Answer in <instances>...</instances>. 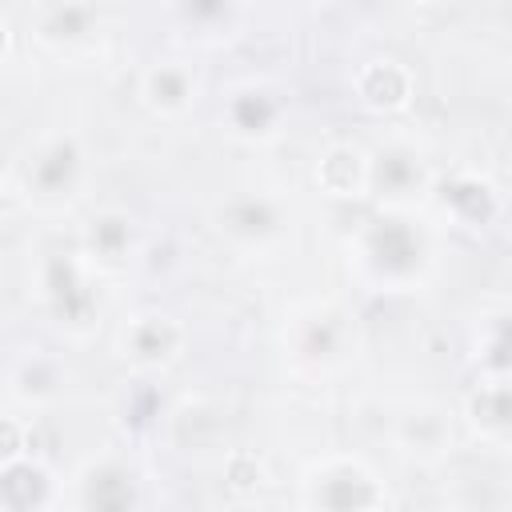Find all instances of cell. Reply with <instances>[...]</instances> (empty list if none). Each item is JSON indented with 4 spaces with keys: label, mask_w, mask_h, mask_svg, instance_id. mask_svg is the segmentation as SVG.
<instances>
[{
    "label": "cell",
    "mask_w": 512,
    "mask_h": 512,
    "mask_svg": "<svg viewBox=\"0 0 512 512\" xmlns=\"http://www.w3.org/2000/svg\"><path fill=\"white\" fill-rule=\"evenodd\" d=\"M360 240H364V260L384 280H404L424 260V236L404 216H376Z\"/></svg>",
    "instance_id": "1"
},
{
    "label": "cell",
    "mask_w": 512,
    "mask_h": 512,
    "mask_svg": "<svg viewBox=\"0 0 512 512\" xmlns=\"http://www.w3.org/2000/svg\"><path fill=\"white\" fill-rule=\"evenodd\" d=\"M372 504H380V488L360 464H332L312 480L316 512H364Z\"/></svg>",
    "instance_id": "2"
},
{
    "label": "cell",
    "mask_w": 512,
    "mask_h": 512,
    "mask_svg": "<svg viewBox=\"0 0 512 512\" xmlns=\"http://www.w3.org/2000/svg\"><path fill=\"white\" fill-rule=\"evenodd\" d=\"M44 288H48V300H52V308H56V316L64 324H76L80 328V324L92 320L96 292L88 288L76 256H68V252L48 256V264H44Z\"/></svg>",
    "instance_id": "3"
},
{
    "label": "cell",
    "mask_w": 512,
    "mask_h": 512,
    "mask_svg": "<svg viewBox=\"0 0 512 512\" xmlns=\"http://www.w3.org/2000/svg\"><path fill=\"white\" fill-rule=\"evenodd\" d=\"M52 500V476L44 460H12L0 468V508L4 512H40Z\"/></svg>",
    "instance_id": "4"
},
{
    "label": "cell",
    "mask_w": 512,
    "mask_h": 512,
    "mask_svg": "<svg viewBox=\"0 0 512 512\" xmlns=\"http://www.w3.org/2000/svg\"><path fill=\"white\" fill-rule=\"evenodd\" d=\"M356 92H360V100H364L368 108H376V112H396V108H404L408 96H412V72H408L400 60H392V56L368 60V64L356 72Z\"/></svg>",
    "instance_id": "5"
},
{
    "label": "cell",
    "mask_w": 512,
    "mask_h": 512,
    "mask_svg": "<svg viewBox=\"0 0 512 512\" xmlns=\"http://www.w3.org/2000/svg\"><path fill=\"white\" fill-rule=\"evenodd\" d=\"M180 340H184V332H180V324H176L172 316L148 312V316L132 320L128 336H124V348H128V356H132L136 364H164V360L176 356Z\"/></svg>",
    "instance_id": "6"
},
{
    "label": "cell",
    "mask_w": 512,
    "mask_h": 512,
    "mask_svg": "<svg viewBox=\"0 0 512 512\" xmlns=\"http://www.w3.org/2000/svg\"><path fill=\"white\" fill-rule=\"evenodd\" d=\"M416 184H420V160L408 148H380L364 168V188L388 200L408 196Z\"/></svg>",
    "instance_id": "7"
},
{
    "label": "cell",
    "mask_w": 512,
    "mask_h": 512,
    "mask_svg": "<svg viewBox=\"0 0 512 512\" xmlns=\"http://www.w3.org/2000/svg\"><path fill=\"white\" fill-rule=\"evenodd\" d=\"M88 512H136V476L124 464H100L84 476Z\"/></svg>",
    "instance_id": "8"
},
{
    "label": "cell",
    "mask_w": 512,
    "mask_h": 512,
    "mask_svg": "<svg viewBox=\"0 0 512 512\" xmlns=\"http://www.w3.org/2000/svg\"><path fill=\"white\" fill-rule=\"evenodd\" d=\"M76 172H80V148H76L72 136H60V140H52L48 148L36 152V160L28 168V184L44 196H56L76 180Z\"/></svg>",
    "instance_id": "9"
},
{
    "label": "cell",
    "mask_w": 512,
    "mask_h": 512,
    "mask_svg": "<svg viewBox=\"0 0 512 512\" xmlns=\"http://www.w3.org/2000/svg\"><path fill=\"white\" fill-rule=\"evenodd\" d=\"M144 96L156 112H180L192 96H196V76L188 64H156L148 76H144Z\"/></svg>",
    "instance_id": "10"
},
{
    "label": "cell",
    "mask_w": 512,
    "mask_h": 512,
    "mask_svg": "<svg viewBox=\"0 0 512 512\" xmlns=\"http://www.w3.org/2000/svg\"><path fill=\"white\" fill-rule=\"evenodd\" d=\"M228 120L244 136H268L276 128V120H280V100L268 88H244V92L232 96Z\"/></svg>",
    "instance_id": "11"
},
{
    "label": "cell",
    "mask_w": 512,
    "mask_h": 512,
    "mask_svg": "<svg viewBox=\"0 0 512 512\" xmlns=\"http://www.w3.org/2000/svg\"><path fill=\"white\" fill-rule=\"evenodd\" d=\"M364 168H368V160H364L356 148L340 144V148H332V152L320 160L316 180H320V188H324L328 196H360V188H364Z\"/></svg>",
    "instance_id": "12"
},
{
    "label": "cell",
    "mask_w": 512,
    "mask_h": 512,
    "mask_svg": "<svg viewBox=\"0 0 512 512\" xmlns=\"http://www.w3.org/2000/svg\"><path fill=\"white\" fill-rule=\"evenodd\" d=\"M220 224L240 236V240H260L268 232H276L280 216H276V204L264 200V196H244V200H232L224 212H220Z\"/></svg>",
    "instance_id": "13"
},
{
    "label": "cell",
    "mask_w": 512,
    "mask_h": 512,
    "mask_svg": "<svg viewBox=\"0 0 512 512\" xmlns=\"http://www.w3.org/2000/svg\"><path fill=\"white\" fill-rule=\"evenodd\" d=\"M444 204L460 216V220H468V224H488L492 216H496V192H492V184H484V180H476V176H456L448 188H444Z\"/></svg>",
    "instance_id": "14"
},
{
    "label": "cell",
    "mask_w": 512,
    "mask_h": 512,
    "mask_svg": "<svg viewBox=\"0 0 512 512\" xmlns=\"http://www.w3.org/2000/svg\"><path fill=\"white\" fill-rule=\"evenodd\" d=\"M468 412H472V424L488 436H504L508 432V420H512V400H508V380L496 376L488 384H480L468 400Z\"/></svg>",
    "instance_id": "15"
},
{
    "label": "cell",
    "mask_w": 512,
    "mask_h": 512,
    "mask_svg": "<svg viewBox=\"0 0 512 512\" xmlns=\"http://www.w3.org/2000/svg\"><path fill=\"white\" fill-rule=\"evenodd\" d=\"M96 20L92 4H48L40 8V36L44 40H76Z\"/></svg>",
    "instance_id": "16"
},
{
    "label": "cell",
    "mask_w": 512,
    "mask_h": 512,
    "mask_svg": "<svg viewBox=\"0 0 512 512\" xmlns=\"http://www.w3.org/2000/svg\"><path fill=\"white\" fill-rule=\"evenodd\" d=\"M128 240H132V228L116 212L92 220V228H88V248H92L96 260H120L128 252Z\"/></svg>",
    "instance_id": "17"
},
{
    "label": "cell",
    "mask_w": 512,
    "mask_h": 512,
    "mask_svg": "<svg viewBox=\"0 0 512 512\" xmlns=\"http://www.w3.org/2000/svg\"><path fill=\"white\" fill-rule=\"evenodd\" d=\"M56 388H60V368H56V360L36 356V360H28V364L20 368V392H24V396L44 400V396H52Z\"/></svg>",
    "instance_id": "18"
},
{
    "label": "cell",
    "mask_w": 512,
    "mask_h": 512,
    "mask_svg": "<svg viewBox=\"0 0 512 512\" xmlns=\"http://www.w3.org/2000/svg\"><path fill=\"white\" fill-rule=\"evenodd\" d=\"M224 472H228V484H232L236 492H252V488H260V480H264V468H260V460H256L252 452H232Z\"/></svg>",
    "instance_id": "19"
},
{
    "label": "cell",
    "mask_w": 512,
    "mask_h": 512,
    "mask_svg": "<svg viewBox=\"0 0 512 512\" xmlns=\"http://www.w3.org/2000/svg\"><path fill=\"white\" fill-rule=\"evenodd\" d=\"M308 340H300V352L304 356H312V360H320V356H332V348H336V324H332V316H316V320H308Z\"/></svg>",
    "instance_id": "20"
},
{
    "label": "cell",
    "mask_w": 512,
    "mask_h": 512,
    "mask_svg": "<svg viewBox=\"0 0 512 512\" xmlns=\"http://www.w3.org/2000/svg\"><path fill=\"white\" fill-rule=\"evenodd\" d=\"M24 456V428L12 416H0V468Z\"/></svg>",
    "instance_id": "21"
},
{
    "label": "cell",
    "mask_w": 512,
    "mask_h": 512,
    "mask_svg": "<svg viewBox=\"0 0 512 512\" xmlns=\"http://www.w3.org/2000/svg\"><path fill=\"white\" fill-rule=\"evenodd\" d=\"M4 52H8V24L0 20V56H4Z\"/></svg>",
    "instance_id": "22"
},
{
    "label": "cell",
    "mask_w": 512,
    "mask_h": 512,
    "mask_svg": "<svg viewBox=\"0 0 512 512\" xmlns=\"http://www.w3.org/2000/svg\"><path fill=\"white\" fill-rule=\"evenodd\" d=\"M364 512H388V508H384V504H372V508H364Z\"/></svg>",
    "instance_id": "23"
}]
</instances>
